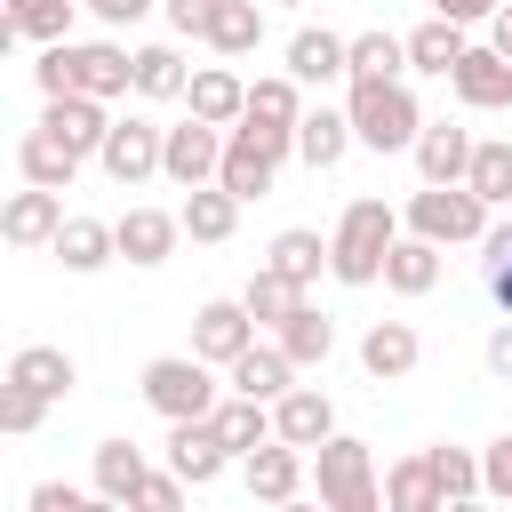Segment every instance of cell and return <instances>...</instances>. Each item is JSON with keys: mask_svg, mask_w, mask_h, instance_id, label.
Returning a JSON list of instances; mask_svg holds the SVG:
<instances>
[{"mask_svg": "<svg viewBox=\"0 0 512 512\" xmlns=\"http://www.w3.org/2000/svg\"><path fill=\"white\" fill-rule=\"evenodd\" d=\"M312 488H320L328 512H376V504H384L368 440H344V432H328V440L312 448Z\"/></svg>", "mask_w": 512, "mask_h": 512, "instance_id": "cell-5", "label": "cell"}, {"mask_svg": "<svg viewBox=\"0 0 512 512\" xmlns=\"http://www.w3.org/2000/svg\"><path fill=\"white\" fill-rule=\"evenodd\" d=\"M224 376H232V392H256V400H280V392L296 384V360H288L280 344H248V352H240V360H232Z\"/></svg>", "mask_w": 512, "mask_h": 512, "instance_id": "cell-31", "label": "cell"}, {"mask_svg": "<svg viewBox=\"0 0 512 512\" xmlns=\"http://www.w3.org/2000/svg\"><path fill=\"white\" fill-rule=\"evenodd\" d=\"M408 232H424V240H440V248H464V240L488 232V200H480L472 184H424V192L408 200Z\"/></svg>", "mask_w": 512, "mask_h": 512, "instance_id": "cell-6", "label": "cell"}, {"mask_svg": "<svg viewBox=\"0 0 512 512\" xmlns=\"http://www.w3.org/2000/svg\"><path fill=\"white\" fill-rule=\"evenodd\" d=\"M240 464H248V496H256V504H288V496L304 488V448L280 440V432H272L264 448H248Z\"/></svg>", "mask_w": 512, "mask_h": 512, "instance_id": "cell-14", "label": "cell"}, {"mask_svg": "<svg viewBox=\"0 0 512 512\" xmlns=\"http://www.w3.org/2000/svg\"><path fill=\"white\" fill-rule=\"evenodd\" d=\"M488 208H512V136H488V144H472V176H464Z\"/></svg>", "mask_w": 512, "mask_h": 512, "instance_id": "cell-38", "label": "cell"}, {"mask_svg": "<svg viewBox=\"0 0 512 512\" xmlns=\"http://www.w3.org/2000/svg\"><path fill=\"white\" fill-rule=\"evenodd\" d=\"M104 24H136V16H152V0H88Z\"/></svg>", "mask_w": 512, "mask_h": 512, "instance_id": "cell-51", "label": "cell"}, {"mask_svg": "<svg viewBox=\"0 0 512 512\" xmlns=\"http://www.w3.org/2000/svg\"><path fill=\"white\" fill-rule=\"evenodd\" d=\"M208 16H216V0H168V24L184 40H208Z\"/></svg>", "mask_w": 512, "mask_h": 512, "instance_id": "cell-47", "label": "cell"}, {"mask_svg": "<svg viewBox=\"0 0 512 512\" xmlns=\"http://www.w3.org/2000/svg\"><path fill=\"white\" fill-rule=\"evenodd\" d=\"M464 48H472V40H464V24H448V16H432V24H416V32H408V64H416V72H440V80L456 72V56H464Z\"/></svg>", "mask_w": 512, "mask_h": 512, "instance_id": "cell-34", "label": "cell"}, {"mask_svg": "<svg viewBox=\"0 0 512 512\" xmlns=\"http://www.w3.org/2000/svg\"><path fill=\"white\" fill-rule=\"evenodd\" d=\"M416 176H424V184H464V176H472V128L424 120V136H416Z\"/></svg>", "mask_w": 512, "mask_h": 512, "instance_id": "cell-15", "label": "cell"}, {"mask_svg": "<svg viewBox=\"0 0 512 512\" xmlns=\"http://www.w3.org/2000/svg\"><path fill=\"white\" fill-rule=\"evenodd\" d=\"M248 344H256V312H248L240 296H216V304H200V312H192V352H200V360L232 368Z\"/></svg>", "mask_w": 512, "mask_h": 512, "instance_id": "cell-9", "label": "cell"}, {"mask_svg": "<svg viewBox=\"0 0 512 512\" xmlns=\"http://www.w3.org/2000/svg\"><path fill=\"white\" fill-rule=\"evenodd\" d=\"M40 128H48V136H64L72 152H96V144H104V128H112V112H104V96H48Z\"/></svg>", "mask_w": 512, "mask_h": 512, "instance_id": "cell-20", "label": "cell"}, {"mask_svg": "<svg viewBox=\"0 0 512 512\" xmlns=\"http://www.w3.org/2000/svg\"><path fill=\"white\" fill-rule=\"evenodd\" d=\"M344 112H352V136L368 152H416V136H424V112H416V96L400 80H352Z\"/></svg>", "mask_w": 512, "mask_h": 512, "instance_id": "cell-2", "label": "cell"}, {"mask_svg": "<svg viewBox=\"0 0 512 512\" xmlns=\"http://www.w3.org/2000/svg\"><path fill=\"white\" fill-rule=\"evenodd\" d=\"M184 488H192V480L168 464V472H152V480H144V496H136V504H152V512H176V504H184Z\"/></svg>", "mask_w": 512, "mask_h": 512, "instance_id": "cell-46", "label": "cell"}, {"mask_svg": "<svg viewBox=\"0 0 512 512\" xmlns=\"http://www.w3.org/2000/svg\"><path fill=\"white\" fill-rule=\"evenodd\" d=\"M344 144H360V136H352V112H328V104H320V112L296 120V160H304V168H336Z\"/></svg>", "mask_w": 512, "mask_h": 512, "instance_id": "cell-28", "label": "cell"}, {"mask_svg": "<svg viewBox=\"0 0 512 512\" xmlns=\"http://www.w3.org/2000/svg\"><path fill=\"white\" fill-rule=\"evenodd\" d=\"M56 232H64V192H48V184L8 192V208H0V240L8 248H56Z\"/></svg>", "mask_w": 512, "mask_h": 512, "instance_id": "cell-10", "label": "cell"}, {"mask_svg": "<svg viewBox=\"0 0 512 512\" xmlns=\"http://www.w3.org/2000/svg\"><path fill=\"white\" fill-rule=\"evenodd\" d=\"M112 256H120V232L104 216H64V232H56V264L64 272H104Z\"/></svg>", "mask_w": 512, "mask_h": 512, "instance_id": "cell-22", "label": "cell"}, {"mask_svg": "<svg viewBox=\"0 0 512 512\" xmlns=\"http://www.w3.org/2000/svg\"><path fill=\"white\" fill-rule=\"evenodd\" d=\"M272 432H280V440H296V448H320V440L336 432V408H328V392H312V384H288V392L272 400Z\"/></svg>", "mask_w": 512, "mask_h": 512, "instance_id": "cell-19", "label": "cell"}, {"mask_svg": "<svg viewBox=\"0 0 512 512\" xmlns=\"http://www.w3.org/2000/svg\"><path fill=\"white\" fill-rule=\"evenodd\" d=\"M8 384H32L40 400H64V392L80 384V368H72V352H56V344H24V352L8 360Z\"/></svg>", "mask_w": 512, "mask_h": 512, "instance_id": "cell-30", "label": "cell"}, {"mask_svg": "<svg viewBox=\"0 0 512 512\" xmlns=\"http://www.w3.org/2000/svg\"><path fill=\"white\" fill-rule=\"evenodd\" d=\"M264 264H280L288 280H304V288H312V280H320V264H328V240L296 224V232H280V240H272V256H264Z\"/></svg>", "mask_w": 512, "mask_h": 512, "instance_id": "cell-42", "label": "cell"}, {"mask_svg": "<svg viewBox=\"0 0 512 512\" xmlns=\"http://www.w3.org/2000/svg\"><path fill=\"white\" fill-rule=\"evenodd\" d=\"M296 88H304L296 72L256 80V88H248V120H264V128H280V136H296V120H304V96H296Z\"/></svg>", "mask_w": 512, "mask_h": 512, "instance_id": "cell-35", "label": "cell"}, {"mask_svg": "<svg viewBox=\"0 0 512 512\" xmlns=\"http://www.w3.org/2000/svg\"><path fill=\"white\" fill-rule=\"evenodd\" d=\"M488 376H496V384H512V320L488 336Z\"/></svg>", "mask_w": 512, "mask_h": 512, "instance_id": "cell-50", "label": "cell"}, {"mask_svg": "<svg viewBox=\"0 0 512 512\" xmlns=\"http://www.w3.org/2000/svg\"><path fill=\"white\" fill-rule=\"evenodd\" d=\"M288 72H296L304 88H320V80H352V40H336L328 24H304V32L288 40Z\"/></svg>", "mask_w": 512, "mask_h": 512, "instance_id": "cell-16", "label": "cell"}, {"mask_svg": "<svg viewBox=\"0 0 512 512\" xmlns=\"http://www.w3.org/2000/svg\"><path fill=\"white\" fill-rule=\"evenodd\" d=\"M504 0H432V16H448V24H488Z\"/></svg>", "mask_w": 512, "mask_h": 512, "instance_id": "cell-49", "label": "cell"}, {"mask_svg": "<svg viewBox=\"0 0 512 512\" xmlns=\"http://www.w3.org/2000/svg\"><path fill=\"white\" fill-rule=\"evenodd\" d=\"M384 504L392 512H440V480H432V456H400L384 472Z\"/></svg>", "mask_w": 512, "mask_h": 512, "instance_id": "cell-36", "label": "cell"}, {"mask_svg": "<svg viewBox=\"0 0 512 512\" xmlns=\"http://www.w3.org/2000/svg\"><path fill=\"white\" fill-rule=\"evenodd\" d=\"M384 288H392V296H432V288H440V240H424V232L392 240V256H384Z\"/></svg>", "mask_w": 512, "mask_h": 512, "instance_id": "cell-23", "label": "cell"}, {"mask_svg": "<svg viewBox=\"0 0 512 512\" xmlns=\"http://www.w3.org/2000/svg\"><path fill=\"white\" fill-rule=\"evenodd\" d=\"M480 248H488V256H480V264H488V296H496V312L512 320V224H488Z\"/></svg>", "mask_w": 512, "mask_h": 512, "instance_id": "cell-43", "label": "cell"}, {"mask_svg": "<svg viewBox=\"0 0 512 512\" xmlns=\"http://www.w3.org/2000/svg\"><path fill=\"white\" fill-rule=\"evenodd\" d=\"M192 88V72H184V56L168 48V40H152V48H136V96H152V104H168V96H184Z\"/></svg>", "mask_w": 512, "mask_h": 512, "instance_id": "cell-37", "label": "cell"}, {"mask_svg": "<svg viewBox=\"0 0 512 512\" xmlns=\"http://www.w3.org/2000/svg\"><path fill=\"white\" fill-rule=\"evenodd\" d=\"M72 8L80 0H8V24L48 48V40H72Z\"/></svg>", "mask_w": 512, "mask_h": 512, "instance_id": "cell-41", "label": "cell"}, {"mask_svg": "<svg viewBox=\"0 0 512 512\" xmlns=\"http://www.w3.org/2000/svg\"><path fill=\"white\" fill-rule=\"evenodd\" d=\"M240 208H248L240 192H224V184H192L176 216H184V232H192V240H208V248H216V240H232V224H240Z\"/></svg>", "mask_w": 512, "mask_h": 512, "instance_id": "cell-25", "label": "cell"}, {"mask_svg": "<svg viewBox=\"0 0 512 512\" xmlns=\"http://www.w3.org/2000/svg\"><path fill=\"white\" fill-rule=\"evenodd\" d=\"M272 344H280L296 368H320V360L336 352V320H328V312H312V304H296V312L272 328Z\"/></svg>", "mask_w": 512, "mask_h": 512, "instance_id": "cell-29", "label": "cell"}, {"mask_svg": "<svg viewBox=\"0 0 512 512\" xmlns=\"http://www.w3.org/2000/svg\"><path fill=\"white\" fill-rule=\"evenodd\" d=\"M208 48H216V56H256V48H264V8H256V0H216Z\"/></svg>", "mask_w": 512, "mask_h": 512, "instance_id": "cell-33", "label": "cell"}, {"mask_svg": "<svg viewBox=\"0 0 512 512\" xmlns=\"http://www.w3.org/2000/svg\"><path fill=\"white\" fill-rule=\"evenodd\" d=\"M416 360H424V344H416V328H408V320H376V328L360 336V368H368L376 384L416 376Z\"/></svg>", "mask_w": 512, "mask_h": 512, "instance_id": "cell-18", "label": "cell"}, {"mask_svg": "<svg viewBox=\"0 0 512 512\" xmlns=\"http://www.w3.org/2000/svg\"><path fill=\"white\" fill-rule=\"evenodd\" d=\"M80 8H88V0H80Z\"/></svg>", "mask_w": 512, "mask_h": 512, "instance_id": "cell-54", "label": "cell"}, {"mask_svg": "<svg viewBox=\"0 0 512 512\" xmlns=\"http://www.w3.org/2000/svg\"><path fill=\"white\" fill-rule=\"evenodd\" d=\"M408 72V40L400 32H360L352 40V80H400Z\"/></svg>", "mask_w": 512, "mask_h": 512, "instance_id": "cell-40", "label": "cell"}, {"mask_svg": "<svg viewBox=\"0 0 512 512\" xmlns=\"http://www.w3.org/2000/svg\"><path fill=\"white\" fill-rule=\"evenodd\" d=\"M32 512H88V496L64 488V480H40V488H32Z\"/></svg>", "mask_w": 512, "mask_h": 512, "instance_id": "cell-48", "label": "cell"}, {"mask_svg": "<svg viewBox=\"0 0 512 512\" xmlns=\"http://www.w3.org/2000/svg\"><path fill=\"white\" fill-rule=\"evenodd\" d=\"M112 232H120V256H128V264H168L176 240H184V216H168V208H128Z\"/></svg>", "mask_w": 512, "mask_h": 512, "instance_id": "cell-17", "label": "cell"}, {"mask_svg": "<svg viewBox=\"0 0 512 512\" xmlns=\"http://www.w3.org/2000/svg\"><path fill=\"white\" fill-rule=\"evenodd\" d=\"M280 8H296V0H280Z\"/></svg>", "mask_w": 512, "mask_h": 512, "instance_id": "cell-53", "label": "cell"}, {"mask_svg": "<svg viewBox=\"0 0 512 512\" xmlns=\"http://www.w3.org/2000/svg\"><path fill=\"white\" fill-rule=\"evenodd\" d=\"M432 456V480H440V504H472V496H488V480H480V456H464V448H424Z\"/></svg>", "mask_w": 512, "mask_h": 512, "instance_id": "cell-39", "label": "cell"}, {"mask_svg": "<svg viewBox=\"0 0 512 512\" xmlns=\"http://www.w3.org/2000/svg\"><path fill=\"white\" fill-rule=\"evenodd\" d=\"M240 304L256 312V328H280V320L304 304V280H288L280 264H256V272H248V288H240Z\"/></svg>", "mask_w": 512, "mask_h": 512, "instance_id": "cell-32", "label": "cell"}, {"mask_svg": "<svg viewBox=\"0 0 512 512\" xmlns=\"http://www.w3.org/2000/svg\"><path fill=\"white\" fill-rule=\"evenodd\" d=\"M184 104H192L200 120H216V128H232V120L248 112V80H240L232 64H208V72H192V88H184Z\"/></svg>", "mask_w": 512, "mask_h": 512, "instance_id": "cell-24", "label": "cell"}, {"mask_svg": "<svg viewBox=\"0 0 512 512\" xmlns=\"http://www.w3.org/2000/svg\"><path fill=\"white\" fill-rule=\"evenodd\" d=\"M40 416H48V400L32 392V384H0V432H40Z\"/></svg>", "mask_w": 512, "mask_h": 512, "instance_id": "cell-44", "label": "cell"}, {"mask_svg": "<svg viewBox=\"0 0 512 512\" xmlns=\"http://www.w3.org/2000/svg\"><path fill=\"white\" fill-rule=\"evenodd\" d=\"M80 160H88V152H72V144H64V136H48V128H32V136L16 144V168H24V184H48V192H72Z\"/></svg>", "mask_w": 512, "mask_h": 512, "instance_id": "cell-21", "label": "cell"}, {"mask_svg": "<svg viewBox=\"0 0 512 512\" xmlns=\"http://www.w3.org/2000/svg\"><path fill=\"white\" fill-rule=\"evenodd\" d=\"M448 88H456L472 112H504V104H512V56H504V48H464L456 72H448Z\"/></svg>", "mask_w": 512, "mask_h": 512, "instance_id": "cell-12", "label": "cell"}, {"mask_svg": "<svg viewBox=\"0 0 512 512\" xmlns=\"http://www.w3.org/2000/svg\"><path fill=\"white\" fill-rule=\"evenodd\" d=\"M216 168H224V128L216 120H184V128H168V152H160V176L176 184V192H192V184H216Z\"/></svg>", "mask_w": 512, "mask_h": 512, "instance_id": "cell-8", "label": "cell"}, {"mask_svg": "<svg viewBox=\"0 0 512 512\" xmlns=\"http://www.w3.org/2000/svg\"><path fill=\"white\" fill-rule=\"evenodd\" d=\"M208 424L224 432V448H232V456H248V448H264V440H272V400L232 392V400H216V408H208Z\"/></svg>", "mask_w": 512, "mask_h": 512, "instance_id": "cell-26", "label": "cell"}, {"mask_svg": "<svg viewBox=\"0 0 512 512\" xmlns=\"http://www.w3.org/2000/svg\"><path fill=\"white\" fill-rule=\"evenodd\" d=\"M392 240H400V216H392L384 200H352V208L336 216V232H328V272H336L344 288H368V280H384Z\"/></svg>", "mask_w": 512, "mask_h": 512, "instance_id": "cell-1", "label": "cell"}, {"mask_svg": "<svg viewBox=\"0 0 512 512\" xmlns=\"http://www.w3.org/2000/svg\"><path fill=\"white\" fill-rule=\"evenodd\" d=\"M296 152V136H280V128H264V120H232L224 128V168H216V184L224 192H240V200H264L272 184H280V160Z\"/></svg>", "mask_w": 512, "mask_h": 512, "instance_id": "cell-3", "label": "cell"}, {"mask_svg": "<svg viewBox=\"0 0 512 512\" xmlns=\"http://www.w3.org/2000/svg\"><path fill=\"white\" fill-rule=\"evenodd\" d=\"M144 480H152V472H144V448H136V440H96V496H104V504H136Z\"/></svg>", "mask_w": 512, "mask_h": 512, "instance_id": "cell-27", "label": "cell"}, {"mask_svg": "<svg viewBox=\"0 0 512 512\" xmlns=\"http://www.w3.org/2000/svg\"><path fill=\"white\" fill-rule=\"evenodd\" d=\"M160 152H168V128H152V120H112L104 144H96V168H104L120 192H136L144 176H160Z\"/></svg>", "mask_w": 512, "mask_h": 512, "instance_id": "cell-7", "label": "cell"}, {"mask_svg": "<svg viewBox=\"0 0 512 512\" xmlns=\"http://www.w3.org/2000/svg\"><path fill=\"white\" fill-rule=\"evenodd\" d=\"M168 464H176L192 488H208V480L232 464V448H224V432H216L208 416H176V424H168Z\"/></svg>", "mask_w": 512, "mask_h": 512, "instance_id": "cell-11", "label": "cell"}, {"mask_svg": "<svg viewBox=\"0 0 512 512\" xmlns=\"http://www.w3.org/2000/svg\"><path fill=\"white\" fill-rule=\"evenodd\" d=\"M216 360H200V352H160V360H144V376H136V392H144V408L152 416H208L224 392H216V376H208Z\"/></svg>", "mask_w": 512, "mask_h": 512, "instance_id": "cell-4", "label": "cell"}, {"mask_svg": "<svg viewBox=\"0 0 512 512\" xmlns=\"http://www.w3.org/2000/svg\"><path fill=\"white\" fill-rule=\"evenodd\" d=\"M488 48H504V56H512V0L488 16Z\"/></svg>", "mask_w": 512, "mask_h": 512, "instance_id": "cell-52", "label": "cell"}, {"mask_svg": "<svg viewBox=\"0 0 512 512\" xmlns=\"http://www.w3.org/2000/svg\"><path fill=\"white\" fill-rule=\"evenodd\" d=\"M480 480H488V496H504V504H512V432H504V440H488Z\"/></svg>", "mask_w": 512, "mask_h": 512, "instance_id": "cell-45", "label": "cell"}, {"mask_svg": "<svg viewBox=\"0 0 512 512\" xmlns=\"http://www.w3.org/2000/svg\"><path fill=\"white\" fill-rule=\"evenodd\" d=\"M72 88L80 96H128L136 88V56L128 48H112V40H72Z\"/></svg>", "mask_w": 512, "mask_h": 512, "instance_id": "cell-13", "label": "cell"}]
</instances>
